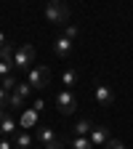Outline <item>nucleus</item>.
<instances>
[{
	"mask_svg": "<svg viewBox=\"0 0 133 149\" xmlns=\"http://www.w3.org/2000/svg\"><path fill=\"white\" fill-rule=\"evenodd\" d=\"M11 69H13V48L6 45V48H0V74L8 77Z\"/></svg>",
	"mask_w": 133,
	"mask_h": 149,
	"instance_id": "obj_5",
	"label": "nucleus"
},
{
	"mask_svg": "<svg viewBox=\"0 0 133 149\" xmlns=\"http://www.w3.org/2000/svg\"><path fill=\"white\" fill-rule=\"evenodd\" d=\"M16 130V120L8 112H0V133H13Z\"/></svg>",
	"mask_w": 133,
	"mask_h": 149,
	"instance_id": "obj_10",
	"label": "nucleus"
},
{
	"mask_svg": "<svg viewBox=\"0 0 133 149\" xmlns=\"http://www.w3.org/2000/svg\"><path fill=\"white\" fill-rule=\"evenodd\" d=\"M88 139H91L93 146H107V141H109V130H107V128H93Z\"/></svg>",
	"mask_w": 133,
	"mask_h": 149,
	"instance_id": "obj_8",
	"label": "nucleus"
},
{
	"mask_svg": "<svg viewBox=\"0 0 133 149\" xmlns=\"http://www.w3.org/2000/svg\"><path fill=\"white\" fill-rule=\"evenodd\" d=\"M104 149H125V146H123V141H117V139H109Z\"/></svg>",
	"mask_w": 133,
	"mask_h": 149,
	"instance_id": "obj_21",
	"label": "nucleus"
},
{
	"mask_svg": "<svg viewBox=\"0 0 133 149\" xmlns=\"http://www.w3.org/2000/svg\"><path fill=\"white\" fill-rule=\"evenodd\" d=\"M43 109H45V101H43V99H35V104H32V112H37V115H40Z\"/></svg>",
	"mask_w": 133,
	"mask_h": 149,
	"instance_id": "obj_22",
	"label": "nucleus"
},
{
	"mask_svg": "<svg viewBox=\"0 0 133 149\" xmlns=\"http://www.w3.org/2000/svg\"><path fill=\"white\" fill-rule=\"evenodd\" d=\"M16 146H22V149H29V146H32V136L27 133V130L16 133Z\"/></svg>",
	"mask_w": 133,
	"mask_h": 149,
	"instance_id": "obj_14",
	"label": "nucleus"
},
{
	"mask_svg": "<svg viewBox=\"0 0 133 149\" xmlns=\"http://www.w3.org/2000/svg\"><path fill=\"white\" fill-rule=\"evenodd\" d=\"M45 19L51 24H67L69 22V8L64 3H59V0H53V3H48V8H45Z\"/></svg>",
	"mask_w": 133,
	"mask_h": 149,
	"instance_id": "obj_1",
	"label": "nucleus"
},
{
	"mask_svg": "<svg viewBox=\"0 0 133 149\" xmlns=\"http://www.w3.org/2000/svg\"><path fill=\"white\" fill-rule=\"evenodd\" d=\"M69 149H93V144H91L88 136H75L69 141Z\"/></svg>",
	"mask_w": 133,
	"mask_h": 149,
	"instance_id": "obj_12",
	"label": "nucleus"
},
{
	"mask_svg": "<svg viewBox=\"0 0 133 149\" xmlns=\"http://www.w3.org/2000/svg\"><path fill=\"white\" fill-rule=\"evenodd\" d=\"M91 130H93L91 120H77L75 123V136H91Z\"/></svg>",
	"mask_w": 133,
	"mask_h": 149,
	"instance_id": "obj_11",
	"label": "nucleus"
},
{
	"mask_svg": "<svg viewBox=\"0 0 133 149\" xmlns=\"http://www.w3.org/2000/svg\"><path fill=\"white\" fill-rule=\"evenodd\" d=\"M0 149H13V146H11V141H6V139H3V141H0Z\"/></svg>",
	"mask_w": 133,
	"mask_h": 149,
	"instance_id": "obj_25",
	"label": "nucleus"
},
{
	"mask_svg": "<svg viewBox=\"0 0 133 149\" xmlns=\"http://www.w3.org/2000/svg\"><path fill=\"white\" fill-rule=\"evenodd\" d=\"M32 61H35V48H32L29 43L19 45V48L13 51V67H16V69H27Z\"/></svg>",
	"mask_w": 133,
	"mask_h": 149,
	"instance_id": "obj_3",
	"label": "nucleus"
},
{
	"mask_svg": "<svg viewBox=\"0 0 133 149\" xmlns=\"http://www.w3.org/2000/svg\"><path fill=\"white\" fill-rule=\"evenodd\" d=\"M96 101H99V107H109L112 101H115V93H112V88L109 85H96Z\"/></svg>",
	"mask_w": 133,
	"mask_h": 149,
	"instance_id": "obj_6",
	"label": "nucleus"
},
{
	"mask_svg": "<svg viewBox=\"0 0 133 149\" xmlns=\"http://www.w3.org/2000/svg\"><path fill=\"white\" fill-rule=\"evenodd\" d=\"M8 99H11V93H8V91H3V88H0V112H3V109L8 107Z\"/></svg>",
	"mask_w": 133,
	"mask_h": 149,
	"instance_id": "obj_19",
	"label": "nucleus"
},
{
	"mask_svg": "<svg viewBox=\"0 0 133 149\" xmlns=\"http://www.w3.org/2000/svg\"><path fill=\"white\" fill-rule=\"evenodd\" d=\"M24 104V99L22 96H19V93H11V99H8V107H13V109H19V107H22Z\"/></svg>",
	"mask_w": 133,
	"mask_h": 149,
	"instance_id": "obj_18",
	"label": "nucleus"
},
{
	"mask_svg": "<svg viewBox=\"0 0 133 149\" xmlns=\"http://www.w3.org/2000/svg\"><path fill=\"white\" fill-rule=\"evenodd\" d=\"M43 149H64V144H61V139H59L56 144H51V146H43Z\"/></svg>",
	"mask_w": 133,
	"mask_h": 149,
	"instance_id": "obj_23",
	"label": "nucleus"
},
{
	"mask_svg": "<svg viewBox=\"0 0 133 149\" xmlns=\"http://www.w3.org/2000/svg\"><path fill=\"white\" fill-rule=\"evenodd\" d=\"M19 123H22V128H32V125L37 123V112L24 109V112H22V120H19Z\"/></svg>",
	"mask_w": 133,
	"mask_h": 149,
	"instance_id": "obj_13",
	"label": "nucleus"
},
{
	"mask_svg": "<svg viewBox=\"0 0 133 149\" xmlns=\"http://www.w3.org/2000/svg\"><path fill=\"white\" fill-rule=\"evenodd\" d=\"M13 93H19V96H22V99H27V96H29V93H32V85H29V83H19Z\"/></svg>",
	"mask_w": 133,
	"mask_h": 149,
	"instance_id": "obj_16",
	"label": "nucleus"
},
{
	"mask_svg": "<svg viewBox=\"0 0 133 149\" xmlns=\"http://www.w3.org/2000/svg\"><path fill=\"white\" fill-rule=\"evenodd\" d=\"M48 80H51L48 67H35V69H29V74H27V83L32 85V91H43V88H48Z\"/></svg>",
	"mask_w": 133,
	"mask_h": 149,
	"instance_id": "obj_2",
	"label": "nucleus"
},
{
	"mask_svg": "<svg viewBox=\"0 0 133 149\" xmlns=\"http://www.w3.org/2000/svg\"><path fill=\"white\" fill-rule=\"evenodd\" d=\"M16 80H13V74H8V77H3V85H0V88H3V91H16Z\"/></svg>",
	"mask_w": 133,
	"mask_h": 149,
	"instance_id": "obj_17",
	"label": "nucleus"
},
{
	"mask_svg": "<svg viewBox=\"0 0 133 149\" xmlns=\"http://www.w3.org/2000/svg\"><path fill=\"white\" fill-rule=\"evenodd\" d=\"M69 51H72V40H67L64 35L53 40V53L59 56V59H67V56H69Z\"/></svg>",
	"mask_w": 133,
	"mask_h": 149,
	"instance_id": "obj_7",
	"label": "nucleus"
},
{
	"mask_svg": "<svg viewBox=\"0 0 133 149\" xmlns=\"http://www.w3.org/2000/svg\"><path fill=\"white\" fill-rule=\"evenodd\" d=\"M56 107H59L61 115H72L75 109H77V99H75L72 91H61L59 96H56Z\"/></svg>",
	"mask_w": 133,
	"mask_h": 149,
	"instance_id": "obj_4",
	"label": "nucleus"
},
{
	"mask_svg": "<svg viewBox=\"0 0 133 149\" xmlns=\"http://www.w3.org/2000/svg\"><path fill=\"white\" fill-rule=\"evenodd\" d=\"M37 139H40L45 146H51V144H56V141H59V136H56V133H53V128H48V125L37 128Z\"/></svg>",
	"mask_w": 133,
	"mask_h": 149,
	"instance_id": "obj_9",
	"label": "nucleus"
},
{
	"mask_svg": "<svg viewBox=\"0 0 133 149\" xmlns=\"http://www.w3.org/2000/svg\"><path fill=\"white\" fill-rule=\"evenodd\" d=\"M6 45H8V40H6V32L0 29V48H6Z\"/></svg>",
	"mask_w": 133,
	"mask_h": 149,
	"instance_id": "obj_24",
	"label": "nucleus"
},
{
	"mask_svg": "<svg viewBox=\"0 0 133 149\" xmlns=\"http://www.w3.org/2000/svg\"><path fill=\"white\" fill-rule=\"evenodd\" d=\"M64 37H67V40H75V37H77V27L67 24V29H64Z\"/></svg>",
	"mask_w": 133,
	"mask_h": 149,
	"instance_id": "obj_20",
	"label": "nucleus"
},
{
	"mask_svg": "<svg viewBox=\"0 0 133 149\" xmlns=\"http://www.w3.org/2000/svg\"><path fill=\"white\" fill-rule=\"evenodd\" d=\"M61 83L64 85H77V72H75V69H64V74H61Z\"/></svg>",
	"mask_w": 133,
	"mask_h": 149,
	"instance_id": "obj_15",
	"label": "nucleus"
}]
</instances>
